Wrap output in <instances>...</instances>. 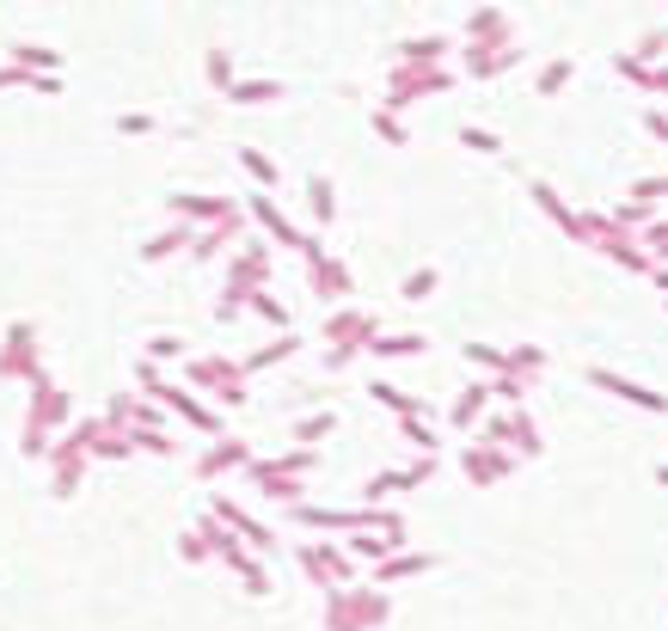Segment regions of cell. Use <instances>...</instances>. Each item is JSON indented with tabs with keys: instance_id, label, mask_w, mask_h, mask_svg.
<instances>
[{
	"instance_id": "51",
	"label": "cell",
	"mask_w": 668,
	"mask_h": 631,
	"mask_svg": "<svg viewBox=\"0 0 668 631\" xmlns=\"http://www.w3.org/2000/svg\"><path fill=\"white\" fill-rule=\"evenodd\" d=\"M466 362H479V369L503 374V343H466Z\"/></svg>"
},
{
	"instance_id": "14",
	"label": "cell",
	"mask_w": 668,
	"mask_h": 631,
	"mask_svg": "<svg viewBox=\"0 0 668 631\" xmlns=\"http://www.w3.org/2000/svg\"><path fill=\"white\" fill-rule=\"evenodd\" d=\"M246 466H251V442H239V435H215L197 454V478H227V473H246Z\"/></svg>"
},
{
	"instance_id": "25",
	"label": "cell",
	"mask_w": 668,
	"mask_h": 631,
	"mask_svg": "<svg viewBox=\"0 0 668 631\" xmlns=\"http://www.w3.org/2000/svg\"><path fill=\"white\" fill-rule=\"evenodd\" d=\"M289 93L276 74H239L234 93H227V105H276V99Z\"/></svg>"
},
{
	"instance_id": "32",
	"label": "cell",
	"mask_w": 668,
	"mask_h": 631,
	"mask_svg": "<svg viewBox=\"0 0 668 631\" xmlns=\"http://www.w3.org/2000/svg\"><path fill=\"white\" fill-rule=\"evenodd\" d=\"M307 209H314V221H319V227L338 221V185H331L326 172H314V178H307Z\"/></svg>"
},
{
	"instance_id": "27",
	"label": "cell",
	"mask_w": 668,
	"mask_h": 631,
	"mask_svg": "<svg viewBox=\"0 0 668 631\" xmlns=\"http://www.w3.org/2000/svg\"><path fill=\"white\" fill-rule=\"evenodd\" d=\"M191 227L184 221H172V227H160V234H147V246H142V263H166V258H178V251H191Z\"/></svg>"
},
{
	"instance_id": "49",
	"label": "cell",
	"mask_w": 668,
	"mask_h": 631,
	"mask_svg": "<svg viewBox=\"0 0 668 631\" xmlns=\"http://www.w3.org/2000/svg\"><path fill=\"white\" fill-rule=\"evenodd\" d=\"M147 362H178V355H191V350H184V338H178V331H160V338H147Z\"/></svg>"
},
{
	"instance_id": "18",
	"label": "cell",
	"mask_w": 668,
	"mask_h": 631,
	"mask_svg": "<svg viewBox=\"0 0 668 631\" xmlns=\"http://www.w3.org/2000/svg\"><path fill=\"white\" fill-rule=\"evenodd\" d=\"M460 62H466V74L472 80H491V74H510L515 62H522V50L515 43H460Z\"/></svg>"
},
{
	"instance_id": "13",
	"label": "cell",
	"mask_w": 668,
	"mask_h": 631,
	"mask_svg": "<svg viewBox=\"0 0 668 631\" xmlns=\"http://www.w3.org/2000/svg\"><path fill=\"white\" fill-rule=\"evenodd\" d=\"M172 215H178L184 227H191V234H203V227H215V221H227V215L239 209L234 197H197V190H172Z\"/></svg>"
},
{
	"instance_id": "39",
	"label": "cell",
	"mask_w": 668,
	"mask_h": 631,
	"mask_svg": "<svg viewBox=\"0 0 668 631\" xmlns=\"http://www.w3.org/2000/svg\"><path fill=\"white\" fill-rule=\"evenodd\" d=\"M301 527H314V534H343V509H326V503H301V509H289Z\"/></svg>"
},
{
	"instance_id": "30",
	"label": "cell",
	"mask_w": 668,
	"mask_h": 631,
	"mask_svg": "<svg viewBox=\"0 0 668 631\" xmlns=\"http://www.w3.org/2000/svg\"><path fill=\"white\" fill-rule=\"evenodd\" d=\"M368 350H374L380 362H399V355H423V350H430V338H423V331H380Z\"/></svg>"
},
{
	"instance_id": "43",
	"label": "cell",
	"mask_w": 668,
	"mask_h": 631,
	"mask_svg": "<svg viewBox=\"0 0 668 631\" xmlns=\"http://www.w3.org/2000/svg\"><path fill=\"white\" fill-rule=\"evenodd\" d=\"M203 68H209V86H215V93H234V80H239V68H234V55H227V50H209V55H203Z\"/></svg>"
},
{
	"instance_id": "40",
	"label": "cell",
	"mask_w": 668,
	"mask_h": 631,
	"mask_svg": "<svg viewBox=\"0 0 668 631\" xmlns=\"http://www.w3.org/2000/svg\"><path fill=\"white\" fill-rule=\"evenodd\" d=\"M246 307L251 313L264 319V325H276V338H282V331H289V301H276L270 289H258V294H246Z\"/></svg>"
},
{
	"instance_id": "29",
	"label": "cell",
	"mask_w": 668,
	"mask_h": 631,
	"mask_svg": "<svg viewBox=\"0 0 668 631\" xmlns=\"http://www.w3.org/2000/svg\"><path fill=\"white\" fill-rule=\"evenodd\" d=\"M289 355H301V338H295V331H282V338H270L264 350H251L246 362H239V369H246V381H251V374L276 369V362H289Z\"/></svg>"
},
{
	"instance_id": "53",
	"label": "cell",
	"mask_w": 668,
	"mask_h": 631,
	"mask_svg": "<svg viewBox=\"0 0 668 631\" xmlns=\"http://www.w3.org/2000/svg\"><path fill=\"white\" fill-rule=\"evenodd\" d=\"M147 130H154L147 111H123V117H117V135H147Z\"/></svg>"
},
{
	"instance_id": "36",
	"label": "cell",
	"mask_w": 668,
	"mask_h": 631,
	"mask_svg": "<svg viewBox=\"0 0 668 631\" xmlns=\"http://www.w3.org/2000/svg\"><path fill=\"white\" fill-rule=\"evenodd\" d=\"M343 552H350V565H356V558H362V565H387L393 546H387L380 534H343Z\"/></svg>"
},
{
	"instance_id": "15",
	"label": "cell",
	"mask_w": 668,
	"mask_h": 631,
	"mask_svg": "<svg viewBox=\"0 0 668 631\" xmlns=\"http://www.w3.org/2000/svg\"><path fill=\"white\" fill-rule=\"evenodd\" d=\"M460 473H466L472 485L485 490V485H497L503 473H515V454H510V447H485V442H472V447H460Z\"/></svg>"
},
{
	"instance_id": "16",
	"label": "cell",
	"mask_w": 668,
	"mask_h": 631,
	"mask_svg": "<svg viewBox=\"0 0 668 631\" xmlns=\"http://www.w3.org/2000/svg\"><path fill=\"white\" fill-rule=\"evenodd\" d=\"M239 209H251V221H258L264 234H270V246H295V251H301V227H295L289 215L276 209V197H264V190H251V197L239 203Z\"/></svg>"
},
{
	"instance_id": "35",
	"label": "cell",
	"mask_w": 668,
	"mask_h": 631,
	"mask_svg": "<svg viewBox=\"0 0 668 631\" xmlns=\"http://www.w3.org/2000/svg\"><path fill=\"white\" fill-rule=\"evenodd\" d=\"M534 369H546V350H539V343H510V350H503V374L527 381Z\"/></svg>"
},
{
	"instance_id": "9",
	"label": "cell",
	"mask_w": 668,
	"mask_h": 631,
	"mask_svg": "<svg viewBox=\"0 0 668 631\" xmlns=\"http://www.w3.org/2000/svg\"><path fill=\"white\" fill-rule=\"evenodd\" d=\"M38 369H43L38 325H31V319H19V325H7V338H0V381H31Z\"/></svg>"
},
{
	"instance_id": "17",
	"label": "cell",
	"mask_w": 668,
	"mask_h": 631,
	"mask_svg": "<svg viewBox=\"0 0 668 631\" xmlns=\"http://www.w3.org/2000/svg\"><path fill=\"white\" fill-rule=\"evenodd\" d=\"M239 234H246V209H234V215H227V221L203 227V234L191 239V251H184V258H191V263H215V258H222V251L234 246Z\"/></svg>"
},
{
	"instance_id": "2",
	"label": "cell",
	"mask_w": 668,
	"mask_h": 631,
	"mask_svg": "<svg viewBox=\"0 0 668 631\" xmlns=\"http://www.w3.org/2000/svg\"><path fill=\"white\" fill-rule=\"evenodd\" d=\"M393 619V594L374 589V582H356V589H331L326 594V631H374Z\"/></svg>"
},
{
	"instance_id": "48",
	"label": "cell",
	"mask_w": 668,
	"mask_h": 631,
	"mask_svg": "<svg viewBox=\"0 0 668 631\" xmlns=\"http://www.w3.org/2000/svg\"><path fill=\"white\" fill-rule=\"evenodd\" d=\"M460 147H472V154H503V135L479 130V123H460Z\"/></svg>"
},
{
	"instance_id": "4",
	"label": "cell",
	"mask_w": 668,
	"mask_h": 631,
	"mask_svg": "<svg viewBox=\"0 0 668 631\" xmlns=\"http://www.w3.org/2000/svg\"><path fill=\"white\" fill-rule=\"evenodd\" d=\"M380 338V319L368 313V307H331L326 313V369H343L356 350H368V343Z\"/></svg>"
},
{
	"instance_id": "21",
	"label": "cell",
	"mask_w": 668,
	"mask_h": 631,
	"mask_svg": "<svg viewBox=\"0 0 668 631\" xmlns=\"http://www.w3.org/2000/svg\"><path fill=\"white\" fill-rule=\"evenodd\" d=\"M442 565L435 552H393L387 565H374V589H393V582H411V577H430Z\"/></svg>"
},
{
	"instance_id": "45",
	"label": "cell",
	"mask_w": 668,
	"mask_h": 631,
	"mask_svg": "<svg viewBox=\"0 0 668 631\" xmlns=\"http://www.w3.org/2000/svg\"><path fill=\"white\" fill-rule=\"evenodd\" d=\"M435 282H442V270H435V263H423V270H411V277L399 282V301H430Z\"/></svg>"
},
{
	"instance_id": "31",
	"label": "cell",
	"mask_w": 668,
	"mask_h": 631,
	"mask_svg": "<svg viewBox=\"0 0 668 631\" xmlns=\"http://www.w3.org/2000/svg\"><path fill=\"white\" fill-rule=\"evenodd\" d=\"M368 399H374V405H380V411H393V417H399V423H405V417H423V399H411V393H399V386H393V381H368Z\"/></svg>"
},
{
	"instance_id": "3",
	"label": "cell",
	"mask_w": 668,
	"mask_h": 631,
	"mask_svg": "<svg viewBox=\"0 0 668 631\" xmlns=\"http://www.w3.org/2000/svg\"><path fill=\"white\" fill-rule=\"evenodd\" d=\"M184 381L203 386L215 399V411H239L246 405V369L234 355H184Z\"/></svg>"
},
{
	"instance_id": "6",
	"label": "cell",
	"mask_w": 668,
	"mask_h": 631,
	"mask_svg": "<svg viewBox=\"0 0 668 631\" xmlns=\"http://www.w3.org/2000/svg\"><path fill=\"white\" fill-rule=\"evenodd\" d=\"M147 405H166L172 417H184L191 430H203V435H209V442H215V435H227V417H222V411H215L209 399H197L191 386H178V381H160Z\"/></svg>"
},
{
	"instance_id": "50",
	"label": "cell",
	"mask_w": 668,
	"mask_h": 631,
	"mask_svg": "<svg viewBox=\"0 0 668 631\" xmlns=\"http://www.w3.org/2000/svg\"><path fill=\"white\" fill-rule=\"evenodd\" d=\"M522 393H527V381H515V374H491V405H522Z\"/></svg>"
},
{
	"instance_id": "10",
	"label": "cell",
	"mask_w": 668,
	"mask_h": 631,
	"mask_svg": "<svg viewBox=\"0 0 668 631\" xmlns=\"http://www.w3.org/2000/svg\"><path fill=\"white\" fill-rule=\"evenodd\" d=\"M246 485L264 490L270 503H282V509H301V503H307V478L282 473L276 461H251V466H246Z\"/></svg>"
},
{
	"instance_id": "12",
	"label": "cell",
	"mask_w": 668,
	"mask_h": 631,
	"mask_svg": "<svg viewBox=\"0 0 668 631\" xmlns=\"http://www.w3.org/2000/svg\"><path fill=\"white\" fill-rule=\"evenodd\" d=\"M209 515H215V521H222L227 534L239 539V546H246V552H264V546H276V534H270V527H264L251 509H239L234 497H215V503H209Z\"/></svg>"
},
{
	"instance_id": "5",
	"label": "cell",
	"mask_w": 668,
	"mask_h": 631,
	"mask_svg": "<svg viewBox=\"0 0 668 631\" xmlns=\"http://www.w3.org/2000/svg\"><path fill=\"white\" fill-rule=\"evenodd\" d=\"M295 565H301V577L314 582V589H356V565L350 552H343V539H301V552H295Z\"/></svg>"
},
{
	"instance_id": "24",
	"label": "cell",
	"mask_w": 668,
	"mask_h": 631,
	"mask_svg": "<svg viewBox=\"0 0 668 631\" xmlns=\"http://www.w3.org/2000/svg\"><path fill=\"white\" fill-rule=\"evenodd\" d=\"M222 565L234 570L239 582H246V594H270V570H264L258 558H251L246 546H239V539H227V546H222Z\"/></svg>"
},
{
	"instance_id": "34",
	"label": "cell",
	"mask_w": 668,
	"mask_h": 631,
	"mask_svg": "<svg viewBox=\"0 0 668 631\" xmlns=\"http://www.w3.org/2000/svg\"><path fill=\"white\" fill-rule=\"evenodd\" d=\"M503 417H510V454H515V461H522V454H539V430H534V417H527L522 405L503 411Z\"/></svg>"
},
{
	"instance_id": "26",
	"label": "cell",
	"mask_w": 668,
	"mask_h": 631,
	"mask_svg": "<svg viewBox=\"0 0 668 631\" xmlns=\"http://www.w3.org/2000/svg\"><path fill=\"white\" fill-rule=\"evenodd\" d=\"M485 411H491V381H472V386H460V399L448 405V423H454V430H472Z\"/></svg>"
},
{
	"instance_id": "47",
	"label": "cell",
	"mask_w": 668,
	"mask_h": 631,
	"mask_svg": "<svg viewBox=\"0 0 668 631\" xmlns=\"http://www.w3.org/2000/svg\"><path fill=\"white\" fill-rule=\"evenodd\" d=\"M276 466H282V473H295V478H307L319 466V447H282V454H270Z\"/></svg>"
},
{
	"instance_id": "54",
	"label": "cell",
	"mask_w": 668,
	"mask_h": 631,
	"mask_svg": "<svg viewBox=\"0 0 668 631\" xmlns=\"http://www.w3.org/2000/svg\"><path fill=\"white\" fill-rule=\"evenodd\" d=\"M7 86H31V74H19L13 62H0V93H7Z\"/></svg>"
},
{
	"instance_id": "8",
	"label": "cell",
	"mask_w": 668,
	"mask_h": 631,
	"mask_svg": "<svg viewBox=\"0 0 668 631\" xmlns=\"http://www.w3.org/2000/svg\"><path fill=\"white\" fill-rule=\"evenodd\" d=\"M454 86V68H393V80H387V99H380V111H405L418 105L423 93H448Z\"/></svg>"
},
{
	"instance_id": "44",
	"label": "cell",
	"mask_w": 668,
	"mask_h": 631,
	"mask_svg": "<svg viewBox=\"0 0 668 631\" xmlns=\"http://www.w3.org/2000/svg\"><path fill=\"white\" fill-rule=\"evenodd\" d=\"M399 442H411L423 461H435V447H442V442H435V430H430V417H405V423H399Z\"/></svg>"
},
{
	"instance_id": "46",
	"label": "cell",
	"mask_w": 668,
	"mask_h": 631,
	"mask_svg": "<svg viewBox=\"0 0 668 631\" xmlns=\"http://www.w3.org/2000/svg\"><path fill=\"white\" fill-rule=\"evenodd\" d=\"M534 203H539V209H546L552 221L564 227V234H577V215L564 209V197H558V190H552V185H534Z\"/></svg>"
},
{
	"instance_id": "22",
	"label": "cell",
	"mask_w": 668,
	"mask_h": 631,
	"mask_svg": "<svg viewBox=\"0 0 668 631\" xmlns=\"http://www.w3.org/2000/svg\"><path fill=\"white\" fill-rule=\"evenodd\" d=\"M510 13L503 7H479V13H466V25H460V43H510Z\"/></svg>"
},
{
	"instance_id": "33",
	"label": "cell",
	"mask_w": 668,
	"mask_h": 631,
	"mask_svg": "<svg viewBox=\"0 0 668 631\" xmlns=\"http://www.w3.org/2000/svg\"><path fill=\"white\" fill-rule=\"evenodd\" d=\"M589 381L607 386V393H619V399H631V405H644V411H662V393H644V386L619 381V374H607V369H589Z\"/></svg>"
},
{
	"instance_id": "52",
	"label": "cell",
	"mask_w": 668,
	"mask_h": 631,
	"mask_svg": "<svg viewBox=\"0 0 668 631\" xmlns=\"http://www.w3.org/2000/svg\"><path fill=\"white\" fill-rule=\"evenodd\" d=\"M246 313V294H234V289H222V301H215V319L222 325H234V319Z\"/></svg>"
},
{
	"instance_id": "20",
	"label": "cell",
	"mask_w": 668,
	"mask_h": 631,
	"mask_svg": "<svg viewBox=\"0 0 668 631\" xmlns=\"http://www.w3.org/2000/svg\"><path fill=\"white\" fill-rule=\"evenodd\" d=\"M307 289L319 294V301H331V307H343L356 294V277H350V263L338 258V251H331L326 263H319V270H307Z\"/></svg>"
},
{
	"instance_id": "28",
	"label": "cell",
	"mask_w": 668,
	"mask_h": 631,
	"mask_svg": "<svg viewBox=\"0 0 668 631\" xmlns=\"http://www.w3.org/2000/svg\"><path fill=\"white\" fill-rule=\"evenodd\" d=\"M7 62H13L19 74H62V50H50V43H13Z\"/></svg>"
},
{
	"instance_id": "41",
	"label": "cell",
	"mask_w": 668,
	"mask_h": 631,
	"mask_svg": "<svg viewBox=\"0 0 668 631\" xmlns=\"http://www.w3.org/2000/svg\"><path fill=\"white\" fill-rule=\"evenodd\" d=\"M368 130H374L380 135V142H387V147H411V130H405V117H393V111H368Z\"/></svg>"
},
{
	"instance_id": "7",
	"label": "cell",
	"mask_w": 668,
	"mask_h": 631,
	"mask_svg": "<svg viewBox=\"0 0 668 631\" xmlns=\"http://www.w3.org/2000/svg\"><path fill=\"white\" fill-rule=\"evenodd\" d=\"M270 258H276V246L270 239H239L234 246V258H227V289L234 294H258V289H270Z\"/></svg>"
},
{
	"instance_id": "38",
	"label": "cell",
	"mask_w": 668,
	"mask_h": 631,
	"mask_svg": "<svg viewBox=\"0 0 668 631\" xmlns=\"http://www.w3.org/2000/svg\"><path fill=\"white\" fill-rule=\"evenodd\" d=\"M331 430H338V411H331V405H319V411H307V417H295V442H307V447L326 442Z\"/></svg>"
},
{
	"instance_id": "23",
	"label": "cell",
	"mask_w": 668,
	"mask_h": 631,
	"mask_svg": "<svg viewBox=\"0 0 668 631\" xmlns=\"http://www.w3.org/2000/svg\"><path fill=\"white\" fill-rule=\"evenodd\" d=\"M448 50H454V43H448L442 31H430V38H405L393 68H448Z\"/></svg>"
},
{
	"instance_id": "11",
	"label": "cell",
	"mask_w": 668,
	"mask_h": 631,
	"mask_svg": "<svg viewBox=\"0 0 668 631\" xmlns=\"http://www.w3.org/2000/svg\"><path fill=\"white\" fill-rule=\"evenodd\" d=\"M43 461H50V490H55V497H74L80 478H86V466H92L86 447H80L74 435H55V447L43 454Z\"/></svg>"
},
{
	"instance_id": "37",
	"label": "cell",
	"mask_w": 668,
	"mask_h": 631,
	"mask_svg": "<svg viewBox=\"0 0 668 631\" xmlns=\"http://www.w3.org/2000/svg\"><path fill=\"white\" fill-rule=\"evenodd\" d=\"M239 166H246L251 178H258V190H264V197H270V190L282 185V172H276V159L264 154V147H239Z\"/></svg>"
},
{
	"instance_id": "19",
	"label": "cell",
	"mask_w": 668,
	"mask_h": 631,
	"mask_svg": "<svg viewBox=\"0 0 668 631\" xmlns=\"http://www.w3.org/2000/svg\"><path fill=\"white\" fill-rule=\"evenodd\" d=\"M227 539H234V534H227L215 515H203L197 527H184V534H178V558H184V565H197V558H222Z\"/></svg>"
},
{
	"instance_id": "1",
	"label": "cell",
	"mask_w": 668,
	"mask_h": 631,
	"mask_svg": "<svg viewBox=\"0 0 668 631\" xmlns=\"http://www.w3.org/2000/svg\"><path fill=\"white\" fill-rule=\"evenodd\" d=\"M25 386H31V405H25V442H19V447H25V461H43V454H50V442H55V430H62L68 411H74V399L55 386L50 369H38Z\"/></svg>"
},
{
	"instance_id": "42",
	"label": "cell",
	"mask_w": 668,
	"mask_h": 631,
	"mask_svg": "<svg viewBox=\"0 0 668 631\" xmlns=\"http://www.w3.org/2000/svg\"><path fill=\"white\" fill-rule=\"evenodd\" d=\"M571 74H577V62H571V55H552L546 68H539V99H552V93H564V86H571Z\"/></svg>"
}]
</instances>
